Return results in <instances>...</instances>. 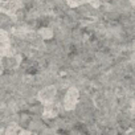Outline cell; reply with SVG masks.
<instances>
[{
  "instance_id": "6da1fadb",
  "label": "cell",
  "mask_w": 135,
  "mask_h": 135,
  "mask_svg": "<svg viewBox=\"0 0 135 135\" xmlns=\"http://www.w3.org/2000/svg\"><path fill=\"white\" fill-rule=\"evenodd\" d=\"M80 99V91L77 88H70L66 91L64 97V109L65 110H73Z\"/></svg>"
},
{
  "instance_id": "7a4b0ae2",
  "label": "cell",
  "mask_w": 135,
  "mask_h": 135,
  "mask_svg": "<svg viewBox=\"0 0 135 135\" xmlns=\"http://www.w3.org/2000/svg\"><path fill=\"white\" fill-rule=\"evenodd\" d=\"M21 7V0H2V12L8 16H15Z\"/></svg>"
},
{
  "instance_id": "3957f363",
  "label": "cell",
  "mask_w": 135,
  "mask_h": 135,
  "mask_svg": "<svg viewBox=\"0 0 135 135\" xmlns=\"http://www.w3.org/2000/svg\"><path fill=\"white\" fill-rule=\"evenodd\" d=\"M56 94H57L56 86H46V88H44V89L37 94V99H38L42 105H46V103L53 102Z\"/></svg>"
},
{
  "instance_id": "277c9868",
  "label": "cell",
  "mask_w": 135,
  "mask_h": 135,
  "mask_svg": "<svg viewBox=\"0 0 135 135\" xmlns=\"http://www.w3.org/2000/svg\"><path fill=\"white\" fill-rule=\"evenodd\" d=\"M60 103H56V102H50V103H46L44 105V113H42V117L44 118H54L58 113H60Z\"/></svg>"
},
{
  "instance_id": "5b68a950",
  "label": "cell",
  "mask_w": 135,
  "mask_h": 135,
  "mask_svg": "<svg viewBox=\"0 0 135 135\" xmlns=\"http://www.w3.org/2000/svg\"><path fill=\"white\" fill-rule=\"evenodd\" d=\"M6 134L7 135H16V134H28V131H25V130H23L21 127H19L17 124H12V126H9L7 130H6Z\"/></svg>"
},
{
  "instance_id": "8992f818",
  "label": "cell",
  "mask_w": 135,
  "mask_h": 135,
  "mask_svg": "<svg viewBox=\"0 0 135 135\" xmlns=\"http://www.w3.org/2000/svg\"><path fill=\"white\" fill-rule=\"evenodd\" d=\"M40 35H41L44 38H49V37L52 36V32H50V31H48L46 28H44V29H41V31H40Z\"/></svg>"
},
{
  "instance_id": "52a82bcc",
  "label": "cell",
  "mask_w": 135,
  "mask_h": 135,
  "mask_svg": "<svg viewBox=\"0 0 135 135\" xmlns=\"http://www.w3.org/2000/svg\"><path fill=\"white\" fill-rule=\"evenodd\" d=\"M131 113H132V115L135 117V102L132 103V107H131Z\"/></svg>"
},
{
  "instance_id": "ba28073f",
  "label": "cell",
  "mask_w": 135,
  "mask_h": 135,
  "mask_svg": "<svg viewBox=\"0 0 135 135\" xmlns=\"http://www.w3.org/2000/svg\"><path fill=\"white\" fill-rule=\"evenodd\" d=\"M130 2H131V4H132V6L135 7V0H130Z\"/></svg>"
}]
</instances>
